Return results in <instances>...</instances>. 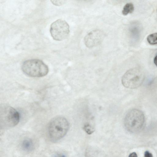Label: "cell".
I'll list each match as a JSON object with an SVG mask.
<instances>
[{"label": "cell", "instance_id": "1", "mask_svg": "<svg viewBox=\"0 0 157 157\" xmlns=\"http://www.w3.org/2000/svg\"><path fill=\"white\" fill-rule=\"evenodd\" d=\"M69 128V124L65 118L56 117L50 121L48 126L50 138L53 141H58L66 134Z\"/></svg>", "mask_w": 157, "mask_h": 157}, {"label": "cell", "instance_id": "2", "mask_svg": "<svg viewBox=\"0 0 157 157\" xmlns=\"http://www.w3.org/2000/svg\"><path fill=\"white\" fill-rule=\"evenodd\" d=\"M145 117L141 110L133 109L126 114L124 121L126 129L131 132H136L140 130L144 127Z\"/></svg>", "mask_w": 157, "mask_h": 157}, {"label": "cell", "instance_id": "3", "mask_svg": "<svg viewBox=\"0 0 157 157\" xmlns=\"http://www.w3.org/2000/svg\"><path fill=\"white\" fill-rule=\"evenodd\" d=\"M21 68L26 75L33 77H41L48 73V66L42 60L36 59H30L23 62Z\"/></svg>", "mask_w": 157, "mask_h": 157}, {"label": "cell", "instance_id": "4", "mask_svg": "<svg viewBox=\"0 0 157 157\" xmlns=\"http://www.w3.org/2000/svg\"><path fill=\"white\" fill-rule=\"evenodd\" d=\"M20 116L18 112L12 107L6 104L0 107L1 128H8L16 126L19 123Z\"/></svg>", "mask_w": 157, "mask_h": 157}, {"label": "cell", "instance_id": "5", "mask_svg": "<svg viewBox=\"0 0 157 157\" xmlns=\"http://www.w3.org/2000/svg\"><path fill=\"white\" fill-rule=\"evenodd\" d=\"M145 78L143 73L140 70L133 68L127 71L122 76L121 82L125 87L135 89L142 84Z\"/></svg>", "mask_w": 157, "mask_h": 157}, {"label": "cell", "instance_id": "6", "mask_svg": "<svg viewBox=\"0 0 157 157\" xmlns=\"http://www.w3.org/2000/svg\"><path fill=\"white\" fill-rule=\"evenodd\" d=\"M50 31L54 40L61 41L68 36L70 33L69 26L65 20L59 19L51 25Z\"/></svg>", "mask_w": 157, "mask_h": 157}, {"label": "cell", "instance_id": "7", "mask_svg": "<svg viewBox=\"0 0 157 157\" xmlns=\"http://www.w3.org/2000/svg\"><path fill=\"white\" fill-rule=\"evenodd\" d=\"M105 36L102 30L97 29L93 30L87 34L84 37V43L89 48H93L100 44Z\"/></svg>", "mask_w": 157, "mask_h": 157}, {"label": "cell", "instance_id": "8", "mask_svg": "<svg viewBox=\"0 0 157 157\" xmlns=\"http://www.w3.org/2000/svg\"><path fill=\"white\" fill-rule=\"evenodd\" d=\"M22 150L26 152H30L34 149V144L33 141L30 138L24 139L21 144Z\"/></svg>", "mask_w": 157, "mask_h": 157}, {"label": "cell", "instance_id": "9", "mask_svg": "<svg viewBox=\"0 0 157 157\" xmlns=\"http://www.w3.org/2000/svg\"><path fill=\"white\" fill-rule=\"evenodd\" d=\"M134 10L133 4L132 3H128L124 6L122 12L124 15H126L129 13H132Z\"/></svg>", "mask_w": 157, "mask_h": 157}, {"label": "cell", "instance_id": "10", "mask_svg": "<svg viewBox=\"0 0 157 157\" xmlns=\"http://www.w3.org/2000/svg\"><path fill=\"white\" fill-rule=\"evenodd\" d=\"M148 43L151 45L157 44V33L151 34L147 37Z\"/></svg>", "mask_w": 157, "mask_h": 157}, {"label": "cell", "instance_id": "11", "mask_svg": "<svg viewBox=\"0 0 157 157\" xmlns=\"http://www.w3.org/2000/svg\"><path fill=\"white\" fill-rule=\"evenodd\" d=\"M83 128L85 132L89 135L92 134L94 131V128L89 124H85Z\"/></svg>", "mask_w": 157, "mask_h": 157}, {"label": "cell", "instance_id": "12", "mask_svg": "<svg viewBox=\"0 0 157 157\" xmlns=\"http://www.w3.org/2000/svg\"><path fill=\"white\" fill-rule=\"evenodd\" d=\"M51 1L54 4L58 6L63 5L65 2V1L63 0H52Z\"/></svg>", "mask_w": 157, "mask_h": 157}, {"label": "cell", "instance_id": "13", "mask_svg": "<svg viewBox=\"0 0 157 157\" xmlns=\"http://www.w3.org/2000/svg\"><path fill=\"white\" fill-rule=\"evenodd\" d=\"M54 157H67L66 154L63 152H59L56 153Z\"/></svg>", "mask_w": 157, "mask_h": 157}, {"label": "cell", "instance_id": "14", "mask_svg": "<svg viewBox=\"0 0 157 157\" xmlns=\"http://www.w3.org/2000/svg\"><path fill=\"white\" fill-rule=\"evenodd\" d=\"M144 157H153V155L149 151H146L144 152Z\"/></svg>", "mask_w": 157, "mask_h": 157}, {"label": "cell", "instance_id": "15", "mask_svg": "<svg viewBox=\"0 0 157 157\" xmlns=\"http://www.w3.org/2000/svg\"><path fill=\"white\" fill-rule=\"evenodd\" d=\"M128 157H137V155L136 152H133L130 153Z\"/></svg>", "mask_w": 157, "mask_h": 157}, {"label": "cell", "instance_id": "16", "mask_svg": "<svg viewBox=\"0 0 157 157\" xmlns=\"http://www.w3.org/2000/svg\"><path fill=\"white\" fill-rule=\"evenodd\" d=\"M154 61L155 64L157 67V55L154 58Z\"/></svg>", "mask_w": 157, "mask_h": 157}, {"label": "cell", "instance_id": "17", "mask_svg": "<svg viewBox=\"0 0 157 157\" xmlns=\"http://www.w3.org/2000/svg\"></svg>", "mask_w": 157, "mask_h": 157}]
</instances>
